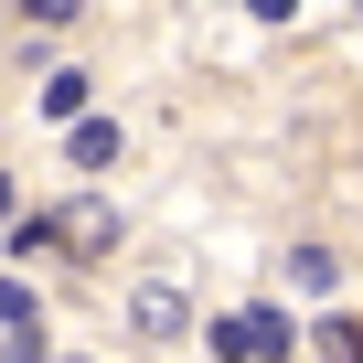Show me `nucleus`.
<instances>
[{
  "instance_id": "6e6552de",
  "label": "nucleus",
  "mask_w": 363,
  "mask_h": 363,
  "mask_svg": "<svg viewBox=\"0 0 363 363\" xmlns=\"http://www.w3.org/2000/svg\"><path fill=\"white\" fill-rule=\"evenodd\" d=\"M0 320H11V331L33 320V289H22V278H0Z\"/></svg>"
},
{
  "instance_id": "39448f33",
  "label": "nucleus",
  "mask_w": 363,
  "mask_h": 363,
  "mask_svg": "<svg viewBox=\"0 0 363 363\" xmlns=\"http://www.w3.org/2000/svg\"><path fill=\"white\" fill-rule=\"evenodd\" d=\"M43 118H86V75H43Z\"/></svg>"
},
{
  "instance_id": "f257e3e1",
  "label": "nucleus",
  "mask_w": 363,
  "mask_h": 363,
  "mask_svg": "<svg viewBox=\"0 0 363 363\" xmlns=\"http://www.w3.org/2000/svg\"><path fill=\"white\" fill-rule=\"evenodd\" d=\"M214 342H225V352H235V363H278V352H289V342H299V331H289V320H278V310H235V320H225V331H214Z\"/></svg>"
},
{
  "instance_id": "1a4fd4ad",
  "label": "nucleus",
  "mask_w": 363,
  "mask_h": 363,
  "mask_svg": "<svg viewBox=\"0 0 363 363\" xmlns=\"http://www.w3.org/2000/svg\"><path fill=\"white\" fill-rule=\"evenodd\" d=\"M257 11H267V22H289V11H299V0H257Z\"/></svg>"
},
{
  "instance_id": "f03ea898",
  "label": "nucleus",
  "mask_w": 363,
  "mask_h": 363,
  "mask_svg": "<svg viewBox=\"0 0 363 363\" xmlns=\"http://www.w3.org/2000/svg\"><path fill=\"white\" fill-rule=\"evenodd\" d=\"M128 320H139L150 342H171V331H182V299H171V289H139V310H128Z\"/></svg>"
},
{
  "instance_id": "0eeeda50",
  "label": "nucleus",
  "mask_w": 363,
  "mask_h": 363,
  "mask_svg": "<svg viewBox=\"0 0 363 363\" xmlns=\"http://www.w3.org/2000/svg\"><path fill=\"white\" fill-rule=\"evenodd\" d=\"M22 11H33V22H43V33H65V22H75V11H86V0H22Z\"/></svg>"
},
{
  "instance_id": "20e7f679",
  "label": "nucleus",
  "mask_w": 363,
  "mask_h": 363,
  "mask_svg": "<svg viewBox=\"0 0 363 363\" xmlns=\"http://www.w3.org/2000/svg\"><path fill=\"white\" fill-rule=\"evenodd\" d=\"M289 278H299V289H342V257H331V246H299Z\"/></svg>"
},
{
  "instance_id": "7ed1b4c3",
  "label": "nucleus",
  "mask_w": 363,
  "mask_h": 363,
  "mask_svg": "<svg viewBox=\"0 0 363 363\" xmlns=\"http://www.w3.org/2000/svg\"><path fill=\"white\" fill-rule=\"evenodd\" d=\"M75 160L107 171V160H118V128H107V118H75Z\"/></svg>"
},
{
  "instance_id": "423d86ee",
  "label": "nucleus",
  "mask_w": 363,
  "mask_h": 363,
  "mask_svg": "<svg viewBox=\"0 0 363 363\" xmlns=\"http://www.w3.org/2000/svg\"><path fill=\"white\" fill-rule=\"evenodd\" d=\"M310 342H320V352H331V363H363V331H352V320H320V331H310Z\"/></svg>"
}]
</instances>
